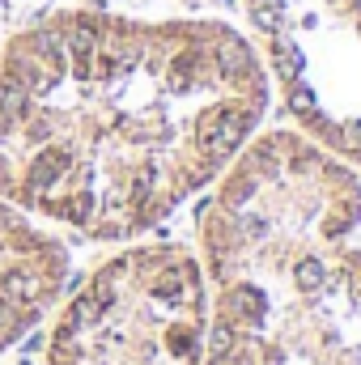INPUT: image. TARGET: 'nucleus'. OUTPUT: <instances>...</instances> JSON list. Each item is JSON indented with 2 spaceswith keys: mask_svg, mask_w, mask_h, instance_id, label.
I'll list each match as a JSON object with an SVG mask.
<instances>
[{
  "mask_svg": "<svg viewBox=\"0 0 361 365\" xmlns=\"http://www.w3.org/2000/svg\"><path fill=\"white\" fill-rule=\"evenodd\" d=\"M293 132L361 179V0H243Z\"/></svg>",
  "mask_w": 361,
  "mask_h": 365,
  "instance_id": "4",
  "label": "nucleus"
},
{
  "mask_svg": "<svg viewBox=\"0 0 361 365\" xmlns=\"http://www.w3.org/2000/svg\"><path fill=\"white\" fill-rule=\"evenodd\" d=\"M208 280L187 242L132 238L64 297L43 365H204Z\"/></svg>",
  "mask_w": 361,
  "mask_h": 365,
  "instance_id": "3",
  "label": "nucleus"
},
{
  "mask_svg": "<svg viewBox=\"0 0 361 365\" xmlns=\"http://www.w3.org/2000/svg\"><path fill=\"white\" fill-rule=\"evenodd\" d=\"M268 102L225 17L51 9L0 38V195L90 242L145 238L225 175Z\"/></svg>",
  "mask_w": 361,
  "mask_h": 365,
  "instance_id": "1",
  "label": "nucleus"
},
{
  "mask_svg": "<svg viewBox=\"0 0 361 365\" xmlns=\"http://www.w3.org/2000/svg\"><path fill=\"white\" fill-rule=\"evenodd\" d=\"M204 365H361V179L293 128H260L195 217Z\"/></svg>",
  "mask_w": 361,
  "mask_h": 365,
  "instance_id": "2",
  "label": "nucleus"
},
{
  "mask_svg": "<svg viewBox=\"0 0 361 365\" xmlns=\"http://www.w3.org/2000/svg\"><path fill=\"white\" fill-rule=\"evenodd\" d=\"M73 251L60 230L0 195V353L21 344L64 297Z\"/></svg>",
  "mask_w": 361,
  "mask_h": 365,
  "instance_id": "5",
  "label": "nucleus"
}]
</instances>
